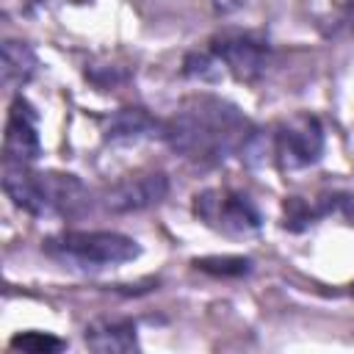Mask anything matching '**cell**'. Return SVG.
Listing matches in <instances>:
<instances>
[{
    "label": "cell",
    "mask_w": 354,
    "mask_h": 354,
    "mask_svg": "<svg viewBox=\"0 0 354 354\" xmlns=\"http://www.w3.org/2000/svg\"><path fill=\"white\" fill-rule=\"evenodd\" d=\"M41 155V141H39V124L33 108L17 97L8 119H6V133H3V163L6 166H30Z\"/></svg>",
    "instance_id": "6"
},
{
    "label": "cell",
    "mask_w": 354,
    "mask_h": 354,
    "mask_svg": "<svg viewBox=\"0 0 354 354\" xmlns=\"http://www.w3.org/2000/svg\"><path fill=\"white\" fill-rule=\"evenodd\" d=\"M271 152H274L277 163L288 171L313 166L324 152V127H321V122L310 113H301V116H293V119L282 122L274 130Z\"/></svg>",
    "instance_id": "5"
},
{
    "label": "cell",
    "mask_w": 354,
    "mask_h": 354,
    "mask_svg": "<svg viewBox=\"0 0 354 354\" xmlns=\"http://www.w3.org/2000/svg\"><path fill=\"white\" fill-rule=\"evenodd\" d=\"M246 116L218 97H191L163 122L160 138L185 160L218 163L235 152H243L252 141Z\"/></svg>",
    "instance_id": "1"
},
{
    "label": "cell",
    "mask_w": 354,
    "mask_h": 354,
    "mask_svg": "<svg viewBox=\"0 0 354 354\" xmlns=\"http://www.w3.org/2000/svg\"><path fill=\"white\" fill-rule=\"evenodd\" d=\"M194 213L213 230L227 235H252L260 230L263 218L246 194L230 188H207L194 196Z\"/></svg>",
    "instance_id": "4"
},
{
    "label": "cell",
    "mask_w": 354,
    "mask_h": 354,
    "mask_svg": "<svg viewBox=\"0 0 354 354\" xmlns=\"http://www.w3.org/2000/svg\"><path fill=\"white\" fill-rule=\"evenodd\" d=\"M3 191L33 216H83L91 210V191L64 171H33L30 166H6Z\"/></svg>",
    "instance_id": "2"
},
{
    "label": "cell",
    "mask_w": 354,
    "mask_h": 354,
    "mask_svg": "<svg viewBox=\"0 0 354 354\" xmlns=\"http://www.w3.org/2000/svg\"><path fill=\"white\" fill-rule=\"evenodd\" d=\"M166 194H169L166 174H160V171L133 174V177H124V180L113 183L111 188H105L102 207L111 213H138V210H147V207L163 202Z\"/></svg>",
    "instance_id": "7"
},
{
    "label": "cell",
    "mask_w": 354,
    "mask_h": 354,
    "mask_svg": "<svg viewBox=\"0 0 354 354\" xmlns=\"http://www.w3.org/2000/svg\"><path fill=\"white\" fill-rule=\"evenodd\" d=\"M196 266L202 268V271H210V274H232V277H238V274H246L249 271V260L246 257H205V260H196Z\"/></svg>",
    "instance_id": "13"
},
{
    "label": "cell",
    "mask_w": 354,
    "mask_h": 354,
    "mask_svg": "<svg viewBox=\"0 0 354 354\" xmlns=\"http://www.w3.org/2000/svg\"><path fill=\"white\" fill-rule=\"evenodd\" d=\"M332 207H337L354 224V194H348V196H332Z\"/></svg>",
    "instance_id": "14"
},
{
    "label": "cell",
    "mask_w": 354,
    "mask_h": 354,
    "mask_svg": "<svg viewBox=\"0 0 354 354\" xmlns=\"http://www.w3.org/2000/svg\"><path fill=\"white\" fill-rule=\"evenodd\" d=\"M36 66H39L36 53L25 41H14V39L3 41V83H6V88L25 86L33 77Z\"/></svg>",
    "instance_id": "11"
},
{
    "label": "cell",
    "mask_w": 354,
    "mask_h": 354,
    "mask_svg": "<svg viewBox=\"0 0 354 354\" xmlns=\"http://www.w3.org/2000/svg\"><path fill=\"white\" fill-rule=\"evenodd\" d=\"M47 254L80 268H113L138 257V243L113 230H69L44 243Z\"/></svg>",
    "instance_id": "3"
},
{
    "label": "cell",
    "mask_w": 354,
    "mask_h": 354,
    "mask_svg": "<svg viewBox=\"0 0 354 354\" xmlns=\"http://www.w3.org/2000/svg\"><path fill=\"white\" fill-rule=\"evenodd\" d=\"M163 133V122L152 119L144 108H124L111 116L108 122V138L119 144H133L141 138H152Z\"/></svg>",
    "instance_id": "10"
},
{
    "label": "cell",
    "mask_w": 354,
    "mask_h": 354,
    "mask_svg": "<svg viewBox=\"0 0 354 354\" xmlns=\"http://www.w3.org/2000/svg\"><path fill=\"white\" fill-rule=\"evenodd\" d=\"M86 346L102 354L133 351L138 348L136 324L127 318H97L86 326Z\"/></svg>",
    "instance_id": "9"
},
{
    "label": "cell",
    "mask_w": 354,
    "mask_h": 354,
    "mask_svg": "<svg viewBox=\"0 0 354 354\" xmlns=\"http://www.w3.org/2000/svg\"><path fill=\"white\" fill-rule=\"evenodd\" d=\"M11 348L28 351V354H50V351L64 348V340H58L53 335H44V332H19V335L11 337Z\"/></svg>",
    "instance_id": "12"
},
{
    "label": "cell",
    "mask_w": 354,
    "mask_h": 354,
    "mask_svg": "<svg viewBox=\"0 0 354 354\" xmlns=\"http://www.w3.org/2000/svg\"><path fill=\"white\" fill-rule=\"evenodd\" d=\"M213 58L238 80H254L266 69L268 47L254 36H224L213 41Z\"/></svg>",
    "instance_id": "8"
}]
</instances>
